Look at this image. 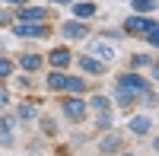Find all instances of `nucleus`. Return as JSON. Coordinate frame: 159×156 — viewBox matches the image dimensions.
I'll use <instances>...</instances> for the list:
<instances>
[{
  "instance_id": "393cba45",
  "label": "nucleus",
  "mask_w": 159,
  "mask_h": 156,
  "mask_svg": "<svg viewBox=\"0 0 159 156\" xmlns=\"http://www.w3.org/2000/svg\"><path fill=\"white\" fill-rule=\"evenodd\" d=\"M3 105H7V96H3V93H0V108H3Z\"/></svg>"
},
{
  "instance_id": "4be33fe9",
  "label": "nucleus",
  "mask_w": 159,
  "mask_h": 156,
  "mask_svg": "<svg viewBox=\"0 0 159 156\" xmlns=\"http://www.w3.org/2000/svg\"><path fill=\"white\" fill-rule=\"evenodd\" d=\"M108 124H111V118H108V115H102V118H99V131H105Z\"/></svg>"
},
{
  "instance_id": "a211bd4d",
  "label": "nucleus",
  "mask_w": 159,
  "mask_h": 156,
  "mask_svg": "<svg viewBox=\"0 0 159 156\" xmlns=\"http://www.w3.org/2000/svg\"><path fill=\"white\" fill-rule=\"evenodd\" d=\"M67 89H70V93H83V89H86V80H80V76H67Z\"/></svg>"
},
{
  "instance_id": "423d86ee",
  "label": "nucleus",
  "mask_w": 159,
  "mask_h": 156,
  "mask_svg": "<svg viewBox=\"0 0 159 156\" xmlns=\"http://www.w3.org/2000/svg\"><path fill=\"white\" fill-rule=\"evenodd\" d=\"M48 61H51V67L64 70V67H67V64L73 61V54H70L67 48H54V51H51V54H48Z\"/></svg>"
},
{
  "instance_id": "0eeeda50",
  "label": "nucleus",
  "mask_w": 159,
  "mask_h": 156,
  "mask_svg": "<svg viewBox=\"0 0 159 156\" xmlns=\"http://www.w3.org/2000/svg\"><path fill=\"white\" fill-rule=\"evenodd\" d=\"M134 93H130V89H124V86H115V102H118V108H130L134 105Z\"/></svg>"
},
{
  "instance_id": "5701e85b",
  "label": "nucleus",
  "mask_w": 159,
  "mask_h": 156,
  "mask_svg": "<svg viewBox=\"0 0 159 156\" xmlns=\"http://www.w3.org/2000/svg\"><path fill=\"white\" fill-rule=\"evenodd\" d=\"M143 64H150V57H147V54H140V57H134V67H143Z\"/></svg>"
},
{
  "instance_id": "7ed1b4c3",
  "label": "nucleus",
  "mask_w": 159,
  "mask_h": 156,
  "mask_svg": "<svg viewBox=\"0 0 159 156\" xmlns=\"http://www.w3.org/2000/svg\"><path fill=\"white\" fill-rule=\"evenodd\" d=\"M89 54H96V61H102V64H108L115 54H118V51L111 48V45H105L102 42V38H92V42H89Z\"/></svg>"
},
{
  "instance_id": "c85d7f7f",
  "label": "nucleus",
  "mask_w": 159,
  "mask_h": 156,
  "mask_svg": "<svg viewBox=\"0 0 159 156\" xmlns=\"http://www.w3.org/2000/svg\"><path fill=\"white\" fill-rule=\"evenodd\" d=\"M124 156H127V153H124Z\"/></svg>"
},
{
  "instance_id": "f3484780",
  "label": "nucleus",
  "mask_w": 159,
  "mask_h": 156,
  "mask_svg": "<svg viewBox=\"0 0 159 156\" xmlns=\"http://www.w3.org/2000/svg\"><path fill=\"white\" fill-rule=\"evenodd\" d=\"M92 108H96V112H102V115H108V99H105V96H92Z\"/></svg>"
},
{
  "instance_id": "6ab92c4d",
  "label": "nucleus",
  "mask_w": 159,
  "mask_h": 156,
  "mask_svg": "<svg viewBox=\"0 0 159 156\" xmlns=\"http://www.w3.org/2000/svg\"><path fill=\"white\" fill-rule=\"evenodd\" d=\"M19 118H22V121H29V118H35V108H32V105H22V112H19Z\"/></svg>"
},
{
  "instance_id": "2eb2a0df",
  "label": "nucleus",
  "mask_w": 159,
  "mask_h": 156,
  "mask_svg": "<svg viewBox=\"0 0 159 156\" xmlns=\"http://www.w3.org/2000/svg\"><path fill=\"white\" fill-rule=\"evenodd\" d=\"M22 67L25 70H38V67H42V57H38V54H22Z\"/></svg>"
},
{
  "instance_id": "6e6552de",
  "label": "nucleus",
  "mask_w": 159,
  "mask_h": 156,
  "mask_svg": "<svg viewBox=\"0 0 159 156\" xmlns=\"http://www.w3.org/2000/svg\"><path fill=\"white\" fill-rule=\"evenodd\" d=\"M61 32H64V38H86V25L83 22H64Z\"/></svg>"
},
{
  "instance_id": "f8f14e48",
  "label": "nucleus",
  "mask_w": 159,
  "mask_h": 156,
  "mask_svg": "<svg viewBox=\"0 0 159 156\" xmlns=\"http://www.w3.org/2000/svg\"><path fill=\"white\" fill-rule=\"evenodd\" d=\"M130 131H134L137 137H143L150 131V118H134V121H130Z\"/></svg>"
},
{
  "instance_id": "9d476101",
  "label": "nucleus",
  "mask_w": 159,
  "mask_h": 156,
  "mask_svg": "<svg viewBox=\"0 0 159 156\" xmlns=\"http://www.w3.org/2000/svg\"><path fill=\"white\" fill-rule=\"evenodd\" d=\"M19 22H45V10H22L19 13Z\"/></svg>"
},
{
  "instance_id": "4468645a",
  "label": "nucleus",
  "mask_w": 159,
  "mask_h": 156,
  "mask_svg": "<svg viewBox=\"0 0 159 156\" xmlns=\"http://www.w3.org/2000/svg\"><path fill=\"white\" fill-rule=\"evenodd\" d=\"M73 13H76L80 19H89L92 13H96V7H92V3H73Z\"/></svg>"
},
{
  "instance_id": "bb28decb",
  "label": "nucleus",
  "mask_w": 159,
  "mask_h": 156,
  "mask_svg": "<svg viewBox=\"0 0 159 156\" xmlns=\"http://www.w3.org/2000/svg\"><path fill=\"white\" fill-rule=\"evenodd\" d=\"M7 3H16V7H19V3H25V0H7Z\"/></svg>"
},
{
  "instance_id": "f03ea898",
  "label": "nucleus",
  "mask_w": 159,
  "mask_h": 156,
  "mask_svg": "<svg viewBox=\"0 0 159 156\" xmlns=\"http://www.w3.org/2000/svg\"><path fill=\"white\" fill-rule=\"evenodd\" d=\"M159 22H153V19H143V16H130L127 22H124V29L127 32H134V35H150L153 29H156Z\"/></svg>"
},
{
  "instance_id": "a878e982",
  "label": "nucleus",
  "mask_w": 159,
  "mask_h": 156,
  "mask_svg": "<svg viewBox=\"0 0 159 156\" xmlns=\"http://www.w3.org/2000/svg\"><path fill=\"white\" fill-rule=\"evenodd\" d=\"M54 3H64V7H67V3H73V0H54Z\"/></svg>"
},
{
  "instance_id": "9b49d317",
  "label": "nucleus",
  "mask_w": 159,
  "mask_h": 156,
  "mask_svg": "<svg viewBox=\"0 0 159 156\" xmlns=\"http://www.w3.org/2000/svg\"><path fill=\"white\" fill-rule=\"evenodd\" d=\"M48 86H51V89H67V76H64L61 70H54V73L48 76Z\"/></svg>"
},
{
  "instance_id": "dca6fc26",
  "label": "nucleus",
  "mask_w": 159,
  "mask_h": 156,
  "mask_svg": "<svg viewBox=\"0 0 159 156\" xmlns=\"http://www.w3.org/2000/svg\"><path fill=\"white\" fill-rule=\"evenodd\" d=\"M130 3H134L137 13H153L156 10V0H130Z\"/></svg>"
},
{
  "instance_id": "20e7f679",
  "label": "nucleus",
  "mask_w": 159,
  "mask_h": 156,
  "mask_svg": "<svg viewBox=\"0 0 159 156\" xmlns=\"http://www.w3.org/2000/svg\"><path fill=\"white\" fill-rule=\"evenodd\" d=\"M64 115H67L70 121H80L86 115V102L83 99H67V102H64Z\"/></svg>"
},
{
  "instance_id": "cd10ccee",
  "label": "nucleus",
  "mask_w": 159,
  "mask_h": 156,
  "mask_svg": "<svg viewBox=\"0 0 159 156\" xmlns=\"http://www.w3.org/2000/svg\"><path fill=\"white\" fill-rule=\"evenodd\" d=\"M153 147H156V150H159V137H156V144H153Z\"/></svg>"
},
{
  "instance_id": "39448f33",
  "label": "nucleus",
  "mask_w": 159,
  "mask_h": 156,
  "mask_svg": "<svg viewBox=\"0 0 159 156\" xmlns=\"http://www.w3.org/2000/svg\"><path fill=\"white\" fill-rule=\"evenodd\" d=\"M13 32H16L19 38H45V29H42V25H35V22H19Z\"/></svg>"
},
{
  "instance_id": "1a4fd4ad",
  "label": "nucleus",
  "mask_w": 159,
  "mask_h": 156,
  "mask_svg": "<svg viewBox=\"0 0 159 156\" xmlns=\"http://www.w3.org/2000/svg\"><path fill=\"white\" fill-rule=\"evenodd\" d=\"M80 67H83L86 73H105V64L96 61V57H80Z\"/></svg>"
},
{
  "instance_id": "f257e3e1",
  "label": "nucleus",
  "mask_w": 159,
  "mask_h": 156,
  "mask_svg": "<svg viewBox=\"0 0 159 156\" xmlns=\"http://www.w3.org/2000/svg\"><path fill=\"white\" fill-rule=\"evenodd\" d=\"M118 86H124V89H130L134 96H143L150 89V83L143 80V76H137V73H124V76H118Z\"/></svg>"
},
{
  "instance_id": "ddd939ff",
  "label": "nucleus",
  "mask_w": 159,
  "mask_h": 156,
  "mask_svg": "<svg viewBox=\"0 0 159 156\" xmlns=\"http://www.w3.org/2000/svg\"><path fill=\"white\" fill-rule=\"evenodd\" d=\"M121 150V137H105L102 140V153H118Z\"/></svg>"
},
{
  "instance_id": "aec40b11",
  "label": "nucleus",
  "mask_w": 159,
  "mask_h": 156,
  "mask_svg": "<svg viewBox=\"0 0 159 156\" xmlns=\"http://www.w3.org/2000/svg\"><path fill=\"white\" fill-rule=\"evenodd\" d=\"M10 73H13V64L0 57V76H10Z\"/></svg>"
},
{
  "instance_id": "b1692460",
  "label": "nucleus",
  "mask_w": 159,
  "mask_h": 156,
  "mask_svg": "<svg viewBox=\"0 0 159 156\" xmlns=\"http://www.w3.org/2000/svg\"><path fill=\"white\" fill-rule=\"evenodd\" d=\"M153 80L159 83V64H156V67H153Z\"/></svg>"
},
{
  "instance_id": "412c9836",
  "label": "nucleus",
  "mask_w": 159,
  "mask_h": 156,
  "mask_svg": "<svg viewBox=\"0 0 159 156\" xmlns=\"http://www.w3.org/2000/svg\"><path fill=\"white\" fill-rule=\"evenodd\" d=\"M147 42H150V45H156V48H159V25H156V29H153V32H150V35H147Z\"/></svg>"
}]
</instances>
